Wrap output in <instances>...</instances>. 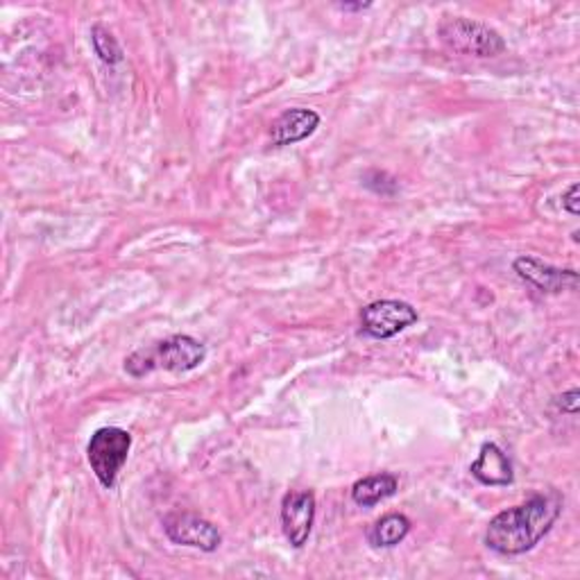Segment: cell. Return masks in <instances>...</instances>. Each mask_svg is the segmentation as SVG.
<instances>
[{
	"mask_svg": "<svg viewBox=\"0 0 580 580\" xmlns=\"http://www.w3.org/2000/svg\"><path fill=\"white\" fill-rule=\"evenodd\" d=\"M562 497L552 490L522 506L499 512L486 529V546L499 556H522L554 529L562 514Z\"/></svg>",
	"mask_w": 580,
	"mask_h": 580,
	"instance_id": "cell-1",
	"label": "cell"
},
{
	"mask_svg": "<svg viewBox=\"0 0 580 580\" xmlns=\"http://www.w3.org/2000/svg\"><path fill=\"white\" fill-rule=\"evenodd\" d=\"M207 361V347L193 336L177 334L150 347H141L125 359V372L141 379L156 370L184 374L200 368Z\"/></svg>",
	"mask_w": 580,
	"mask_h": 580,
	"instance_id": "cell-2",
	"label": "cell"
},
{
	"mask_svg": "<svg viewBox=\"0 0 580 580\" xmlns=\"http://www.w3.org/2000/svg\"><path fill=\"white\" fill-rule=\"evenodd\" d=\"M130 449H132V436L120 427H103L91 436L86 444V459L103 488L112 490L116 486L118 472L127 463Z\"/></svg>",
	"mask_w": 580,
	"mask_h": 580,
	"instance_id": "cell-3",
	"label": "cell"
},
{
	"mask_svg": "<svg viewBox=\"0 0 580 580\" xmlns=\"http://www.w3.org/2000/svg\"><path fill=\"white\" fill-rule=\"evenodd\" d=\"M440 39L446 48L474 57H497L506 50V42L495 27L472 19L444 21L440 25Z\"/></svg>",
	"mask_w": 580,
	"mask_h": 580,
	"instance_id": "cell-4",
	"label": "cell"
},
{
	"mask_svg": "<svg viewBox=\"0 0 580 580\" xmlns=\"http://www.w3.org/2000/svg\"><path fill=\"white\" fill-rule=\"evenodd\" d=\"M417 311L402 300H376L361 309V332L374 340H388L417 322Z\"/></svg>",
	"mask_w": 580,
	"mask_h": 580,
	"instance_id": "cell-5",
	"label": "cell"
},
{
	"mask_svg": "<svg viewBox=\"0 0 580 580\" xmlns=\"http://www.w3.org/2000/svg\"><path fill=\"white\" fill-rule=\"evenodd\" d=\"M164 533L171 542L200 549L205 554L218 552V546L222 544L220 531L209 520L193 512H171L164 520Z\"/></svg>",
	"mask_w": 580,
	"mask_h": 580,
	"instance_id": "cell-6",
	"label": "cell"
},
{
	"mask_svg": "<svg viewBox=\"0 0 580 580\" xmlns=\"http://www.w3.org/2000/svg\"><path fill=\"white\" fill-rule=\"evenodd\" d=\"M315 522V495L311 490L288 492L281 501V529L290 546L302 549Z\"/></svg>",
	"mask_w": 580,
	"mask_h": 580,
	"instance_id": "cell-7",
	"label": "cell"
},
{
	"mask_svg": "<svg viewBox=\"0 0 580 580\" xmlns=\"http://www.w3.org/2000/svg\"><path fill=\"white\" fill-rule=\"evenodd\" d=\"M514 272H518L524 281L535 286L542 293L560 295L565 290H576L578 286V272L576 270H560L549 264H544L535 256H520L512 264Z\"/></svg>",
	"mask_w": 580,
	"mask_h": 580,
	"instance_id": "cell-8",
	"label": "cell"
},
{
	"mask_svg": "<svg viewBox=\"0 0 580 580\" xmlns=\"http://www.w3.org/2000/svg\"><path fill=\"white\" fill-rule=\"evenodd\" d=\"M320 127V114L313 109L295 107L283 112L277 120L270 125V139L272 146H293L304 139H309Z\"/></svg>",
	"mask_w": 580,
	"mask_h": 580,
	"instance_id": "cell-9",
	"label": "cell"
},
{
	"mask_svg": "<svg viewBox=\"0 0 580 580\" xmlns=\"http://www.w3.org/2000/svg\"><path fill=\"white\" fill-rule=\"evenodd\" d=\"M469 472L483 486H510L514 480L508 454L495 442H486L480 446V454L469 465Z\"/></svg>",
	"mask_w": 580,
	"mask_h": 580,
	"instance_id": "cell-10",
	"label": "cell"
},
{
	"mask_svg": "<svg viewBox=\"0 0 580 580\" xmlns=\"http://www.w3.org/2000/svg\"><path fill=\"white\" fill-rule=\"evenodd\" d=\"M399 488V480L395 474L388 472H381V474H372L366 478H359L357 483L351 486V499L357 506L363 508H372L385 499L395 497Z\"/></svg>",
	"mask_w": 580,
	"mask_h": 580,
	"instance_id": "cell-11",
	"label": "cell"
},
{
	"mask_svg": "<svg viewBox=\"0 0 580 580\" xmlns=\"http://www.w3.org/2000/svg\"><path fill=\"white\" fill-rule=\"evenodd\" d=\"M410 533V520L402 512H391L383 514L381 520H376L370 531H368V542L374 549H393L399 542L406 540Z\"/></svg>",
	"mask_w": 580,
	"mask_h": 580,
	"instance_id": "cell-12",
	"label": "cell"
},
{
	"mask_svg": "<svg viewBox=\"0 0 580 580\" xmlns=\"http://www.w3.org/2000/svg\"><path fill=\"white\" fill-rule=\"evenodd\" d=\"M91 44L95 55H98L105 63H118L123 61V48L116 42V37L105 25H93L91 27Z\"/></svg>",
	"mask_w": 580,
	"mask_h": 580,
	"instance_id": "cell-13",
	"label": "cell"
},
{
	"mask_svg": "<svg viewBox=\"0 0 580 580\" xmlns=\"http://www.w3.org/2000/svg\"><path fill=\"white\" fill-rule=\"evenodd\" d=\"M578 404H580V391L578 388H571L569 393H565L556 399V406L569 415H578Z\"/></svg>",
	"mask_w": 580,
	"mask_h": 580,
	"instance_id": "cell-14",
	"label": "cell"
},
{
	"mask_svg": "<svg viewBox=\"0 0 580 580\" xmlns=\"http://www.w3.org/2000/svg\"><path fill=\"white\" fill-rule=\"evenodd\" d=\"M562 209L571 216L580 213V186L578 184H571L569 190L562 196Z\"/></svg>",
	"mask_w": 580,
	"mask_h": 580,
	"instance_id": "cell-15",
	"label": "cell"
},
{
	"mask_svg": "<svg viewBox=\"0 0 580 580\" xmlns=\"http://www.w3.org/2000/svg\"><path fill=\"white\" fill-rule=\"evenodd\" d=\"M370 8V3H340L338 5V10H343V12H353V10H368Z\"/></svg>",
	"mask_w": 580,
	"mask_h": 580,
	"instance_id": "cell-16",
	"label": "cell"
}]
</instances>
